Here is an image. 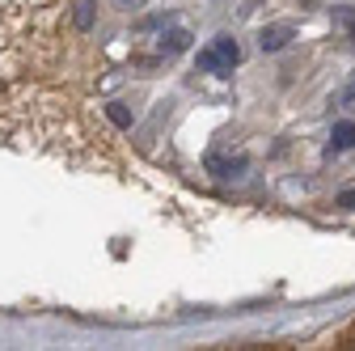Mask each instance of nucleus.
Masks as SVG:
<instances>
[{
    "label": "nucleus",
    "instance_id": "1",
    "mask_svg": "<svg viewBox=\"0 0 355 351\" xmlns=\"http://www.w3.org/2000/svg\"><path fill=\"white\" fill-rule=\"evenodd\" d=\"M237 60H241V47H237L233 38H216L211 47H203V51H199V68H203V72H211V76H229Z\"/></svg>",
    "mask_w": 355,
    "mask_h": 351
},
{
    "label": "nucleus",
    "instance_id": "2",
    "mask_svg": "<svg viewBox=\"0 0 355 351\" xmlns=\"http://www.w3.org/2000/svg\"><path fill=\"white\" fill-rule=\"evenodd\" d=\"M292 42V26H266L262 34H258V47L262 51H284Z\"/></svg>",
    "mask_w": 355,
    "mask_h": 351
},
{
    "label": "nucleus",
    "instance_id": "3",
    "mask_svg": "<svg viewBox=\"0 0 355 351\" xmlns=\"http://www.w3.org/2000/svg\"><path fill=\"white\" fill-rule=\"evenodd\" d=\"M207 169L220 173V178H237V173L245 169V157H225V153H211L207 157Z\"/></svg>",
    "mask_w": 355,
    "mask_h": 351
},
{
    "label": "nucleus",
    "instance_id": "4",
    "mask_svg": "<svg viewBox=\"0 0 355 351\" xmlns=\"http://www.w3.org/2000/svg\"><path fill=\"white\" fill-rule=\"evenodd\" d=\"M330 148H334V153H343V148H355V123H351V119L334 123V136H330Z\"/></svg>",
    "mask_w": 355,
    "mask_h": 351
},
{
    "label": "nucleus",
    "instance_id": "5",
    "mask_svg": "<svg viewBox=\"0 0 355 351\" xmlns=\"http://www.w3.org/2000/svg\"><path fill=\"white\" fill-rule=\"evenodd\" d=\"M191 47V30H169L161 38V55H178V51H187Z\"/></svg>",
    "mask_w": 355,
    "mask_h": 351
},
{
    "label": "nucleus",
    "instance_id": "6",
    "mask_svg": "<svg viewBox=\"0 0 355 351\" xmlns=\"http://www.w3.org/2000/svg\"><path fill=\"white\" fill-rule=\"evenodd\" d=\"M94 22H98V13H94V5L89 0H76V9H72V26L85 34V30H94Z\"/></svg>",
    "mask_w": 355,
    "mask_h": 351
},
{
    "label": "nucleus",
    "instance_id": "7",
    "mask_svg": "<svg viewBox=\"0 0 355 351\" xmlns=\"http://www.w3.org/2000/svg\"><path fill=\"white\" fill-rule=\"evenodd\" d=\"M106 114H110V123H114V127H131V110H127L123 102H110V106H106Z\"/></svg>",
    "mask_w": 355,
    "mask_h": 351
},
{
    "label": "nucleus",
    "instance_id": "8",
    "mask_svg": "<svg viewBox=\"0 0 355 351\" xmlns=\"http://www.w3.org/2000/svg\"><path fill=\"white\" fill-rule=\"evenodd\" d=\"M334 22L351 30V26H355V9H351V5H338V9H334Z\"/></svg>",
    "mask_w": 355,
    "mask_h": 351
},
{
    "label": "nucleus",
    "instance_id": "9",
    "mask_svg": "<svg viewBox=\"0 0 355 351\" xmlns=\"http://www.w3.org/2000/svg\"><path fill=\"white\" fill-rule=\"evenodd\" d=\"M338 207H343V212H355V191H343V195H338Z\"/></svg>",
    "mask_w": 355,
    "mask_h": 351
},
{
    "label": "nucleus",
    "instance_id": "10",
    "mask_svg": "<svg viewBox=\"0 0 355 351\" xmlns=\"http://www.w3.org/2000/svg\"><path fill=\"white\" fill-rule=\"evenodd\" d=\"M119 5H144V0H119Z\"/></svg>",
    "mask_w": 355,
    "mask_h": 351
},
{
    "label": "nucleus",
    "instance_id": "11",
    "mask_svg": "<svg viewBox=\"0 0 355 351\" xmlns=\"http://www.w3.org/2000/svg\"><path fill=\"white\" fill-rule=\"evenodd\" d=\"M304 9H318V0H304Z\"/></svg>",
    "mask_w": 355,
    "mask_h": 351
},
{
    "label": "nucleus",
    "instance_id": "12",
    "mask_svg": "<svg viewBox=\"0 0 355 351\" xmlns=\"http://www.w3.org/2000/svg\"><path fill=\"white\" fill-rule=\"evenodd\" d=\"M351 42H355V26H351Z\"/></svg>",
    "mask_w": 355,
    "mask_h": 351
}]
</instances>
